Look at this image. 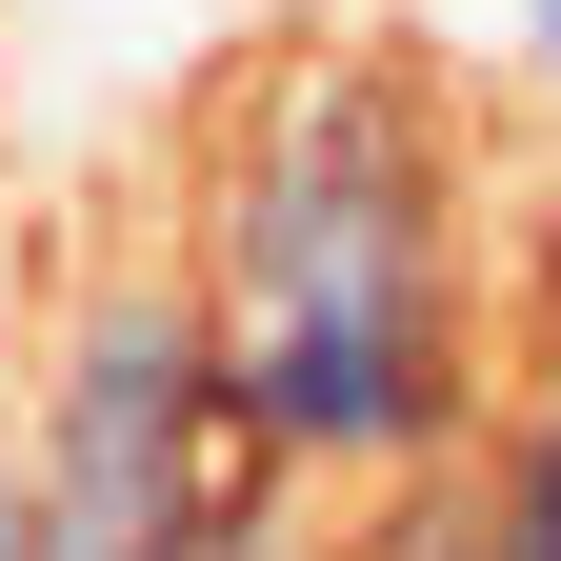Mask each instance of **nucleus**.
I'll list each match as a JSON object with an SVG mask.
<instances>
[{
	"label": "nucleus",
	"instance_id": "3",
	"mask_svg": "<svg viewBox=\"0 0 561 561\" xmlns=\"http://www.w3.org/2000/svg\"><path fill=\"white\" fill-rule=\"evenodd\" d=\"M161 561H341V541H301V481H280V461H221L161 522Z\"/></svg>",
	"mask_w": 561,
	"mask_h": 561
},
{
	"label": "nucleus",
	"instance_id": "4",
	"mask_svg": "<svg viewBox=\"0 0 561 561\" xmlns=\"http://www.w3.org/2000/svg\"><path fill=\"white\" fill-rule=\"evenodd\" d=\"M0 561H41V461L0 442Z\"/></svg>",
	"mask_w": 561,
	"mask_h": 561
},
{
	"label": "nucleus",
	"instance_id": "5",
	"mask_svg": "<svg viewBox=\"0 0 561 561\" xmlns=\"http://www.w3.org/2000/svg\"><path fill=\"white\" fill-rule=\"evenodd\" d=\"M522 81H541V101H561V0H522Z\"/></svg>",
	"mask_w": 561,
	"mask_h": 561
},
{
	"label": "nucleus",
	"instance_id": "2",
	"mask_svg": "<svg viewBox=\"0 0 561 561\" xmlns=\"http://www.w3.org/2000/svg\"><path fill=\"white\" fill-rule=\"evenodd\" d=\"M41 522L81 561H161V522L201 481L241 461L221 421V301H181V280H81L41 341Z\"/></svg>",
	"mask_w": 561,
	"mask_h": 561
},
{
	"label": "nucleus",
	"instance_id": "1",
	"mask_svg": "<svg viewBox=\"0 0 561 561\" xmlns=\"http://www.w3.org/2000/svg\"><path fill=\"white\" fill-rule=\"evenodd\" d=\"M461 121L401 41H301L221 121L201 181V301H221V421L280 481H442L481 442V280H461Z\"/></svg>",
	"mask_w": 561,
	"mask_h": 561
}]
</instances>
